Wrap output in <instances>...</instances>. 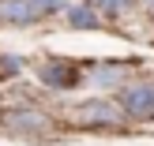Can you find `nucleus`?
Instances as JSON below:
<instances>
[{
    "label": "nucleus",
    "instance_id": "f257e3e1",
    "mask_svg": "<svg viewBox=\"0 0 154 146\" xmlns=\"http://www.w3.org/2000/svg\"><path fill=\"white\" fill-rule=\"evenodd\" d=\"M120 112H124V120H132V124L154 120V79L124 86V94H120Z\"/></svg>",
    "mask_w": 154,
    "mask_h": 146
},
{
    "label": "nucleus",
    "instance_id": "f03ea898",
    "mask_svg": "<svg viewBox=\"0 0 154 146\" xmlns=\"http://www.w3.org/2000/svg\"><path fill=\"white\" fill-rule=\"evenodd\" d=\"M38 82L49 86V90H75V86H83V75H79V67L72 60L49 56V60L38 64Z\"/></svg>",
    "mask_w": 154,
    "mask_h": 146
},
{
    "label": "nucleus",
    "instance_id": "7ed1b4c3",
    "mask_svg": "<svg viewBox=\"0 0 154 146\" xmlns=\"http://www.w3.org/2000/svg\"><path fill=\"white\" fill-rule=\"evenodd\" d=\"M75 120H79L83 127H105V131H113V127H124L128 120H124V112H120V105H113V101H83L79 105V112H75Z\"/></svg>",
    "mask_w": 154,
    "mask_h": 146
},
{
    "label": "nucleus",
    "instance_id": "20e7f679",
    "mask_svg": "<svg viewBox=\"0 0 154 146\" xmlns=\"http://www.w3.org/2000/svg\"><path fill=\"white\" fill-rule=\"evenodd\" d=\"M4 127L11 135H26V139H42L45 131H49V116L38 109H11L4 116Z\"/></svg>",
    "mask_w": 154,
    "mask_h": 146
},
{
    "label": "nucleus",
    "instance_id": "39448f33",
    "mask_svg": "<svg viewBox=\"0 0 154 146\" xmlns=\"http://www.w3.org/2000/svg\"><path fill=\"white\" fill-rule=\"evenodd\" d=\"M0 22H8V26H30V22H38V15H34V7L26 0H0Z\"/></svg>",
    "mask_w": 154,
    "mask_h": 146
},
{
    "label": "nucleus",
    "instance_id": "423d86ee",
    "mask_svg": "<svg viewBox=\"0 0 154 146\" xmlns=\"http://www.w3.org/2000/svg\"><path fill=\"white\" fill-rule=\"evenodd\" d=\"M124 79H128V64H94L83 82H90V86H120Z\"/></svg>",
    "mask_w": 154,
    "mask_h": 146
},
{
    "label": "nucleus",
    "instance_id": "0eeeda50",
    "mask_svg": "<svg viewBox=\"0 0 154 146\" xmlns=\"http://www.w3.org/2000/svg\"><path fill=\"white\" fill-rule=\"evenodd\" d=\"M64 19H68L72 30H98V26H102V15H98V7H90V4L64 7Z\"/></svg>",
    "mask_w": 154,
    "mask_h": 146
},
{
    "label": "nucleus",
    "instance_id": "6e6552de",
    "mask_svg": "<svg viewBox=\"0 0 154 146\" xmlns=\"http://www.w3.org/2000/svg\"><path fill=\"white\" fill-rule=\"evenodd\" d=\"M90 7H102V15H124L135 7V0H94Z\"/></svg>",
    "mask_w": 154,
    "mask_h": 146
},
{
    "label": "nucleus",
    "instance_id": "1a4fd4ad",
    "mask_svg": "<svg viewBox=\"0 0 154 146\" xmlns=\"http://www.w3.org/2000/svg\"><path fill=\"white\" fill-rule=\"evenodd\" d=\"M19 71H23V60H19V56H11V52H4V56H0V82L15 79Z\"/></svg>",
    "mask_w": 154,
    "mask_h": 146
},
{
    "label": "nucleus",
    "instance_id": "9d476101",
    "mask_svg": "<svg viewBox=\"0 0 154 146\" xmlns=\"http://www.w3.org/2000/svg\"><path fill=\"white\" fill-rule=\"evenodd\" d=\"M30 7H34V15L38 19H45V15H57V11H64V0H26Z\"/></svg>",
    "mask_w": 154,
    "mask_h": 146
}]
</instances>
